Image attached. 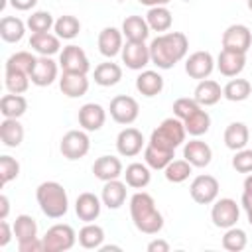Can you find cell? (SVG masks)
I'll use <instances>...</instances> for the list:
<instances>
[{
	"label": "cell",
	"instance_id": "74e56055",
	"mask_svg": "<svg viewBox=\"0 0 252 252\" xmlns=\"http://www.w3.org/2000/svg\"><path fill=\"white\" fill-rule=\"evenodd\" d=\"M14 236L18 242H28L37 238V222L32 215H18L14 220Z\"/></svg>",
	"mask_w": 252,
	"mask_h": 252
},
{
	"label": "cell",
	"instance_id": "ac0fdd59",
	"mask_svg": "<svg viewBox=\"0 0 252 252\" xmlns=\"http://www.w3.org/2000/svg\"><path fill=\"white\" fill-rule=\"evenodd\" d=\"M183 158L193 165V167H207L213 159V150L207 142L193 138L183 144Z\"/></svg>",
	"mask_w": 252,
	"mask_h": 252
},
{
	"label": "cell",
	"instance_id": "681fc988",
	"mask_svg": "<svg viewBox=\"0 0 252 252\" xmlns=\"http://www.w3.org/2000/svg\"><path fill=\"white\" fill-rule=\"evenodd\" d=\"M18 250L20 252H45V246H43V240L37 236L28 242H18Z\"/></svg>",
	"mask_w": 252,
	"mask_h": 252
},
{
	"label": "cell",
	"instance_id": "52a82bcc",
	"mask_svg": "<svg viewBox=\"0 0 252 252\" xmlns=\"http://www.w3.org/2000/svg\"><path fill=\"white\" fill-rule=\"evenodd\" d=\"M108 112H110V118L116 122V124H122V126H130L138 120L140 116V104L134 96H128V94H116L112 100H110V106H108Z\"/></svg>",
	"mask_w": 252,
	"mask_h": 252
},
{
	"label": "cell",
	"instance_id": "7a4b0ae2",
	"mask_svg": "<svg viewBox=\"0 0 252 252\" xmlns=\"http://www.w3.org/2000/svg\"><path fill=\"white\" fill-rule=\"evenodd\" d=\"M130 219L144 234H158L163 228V215L158 211L154 197L146 191H136L130 197Z\"/></svg>",
	"mask_w": 252,
	"mask_h": 252
},
{
	"label": "cell",
	"instance_id": "ba28073f",
	"mask_svg": "<svg viewBox=\"0 0 252 252\" xmlns=\"http://www.w3.org/2000/svg\"><path fill=\"white\" fill-rule=\"evenodd\" d=\"M219 189H220L219 179L215 175H209V173L197 175L189 185L191 199L197 205H213L219 197Z\"/></svg>",
	"mask_w": 252,
	"mask_h": 252
},
{
	"label": "cell",
	"instance_id": "5b68a950",
	"mask_svg": "<svg viewBox=\"0 0 252 252\" xmlns=\"http://www.w3.org/2000/svg\"><path fill=\"white\" fill-rule=\"evenodd\" d=\"M45 252H67L77 242V232L71 224L57 222L47 228V232L41 236Z\"/></svg>",
	"mask_w": 252,
	"mask_h": 252
},
{
	"label": "cell",
	"instance_id": "c3c4849f",
	"mask_svg": "<svg viewBox=\"0 0 252 252\" xmlns=\"http://www.w3.org/2000/svg\"><path fill=\"white\" fill-rule=\"evenodd\" d=\"M232 167L238 173H252V150L242 148L232 156Z\"/></svg>",
	"mask_w": 252,
	"mask_h": 252
},
{
	"label": "cell",
	"instance_id": "7dc6e473",
	"mask_svg": "<svg viewBox=\"0 0 252 252\" xmlns=\"http://www.w3.org/2000/svg\"><path fill=\"white\" fill-rule=\"evenodd\" d=\"M201 108V104L195 100V98H189V96H181V98H177L175 102H173V116H177L179 120H185V118H189L193 112H197Z\"/></svg>",
	"mask_w": 252,
	"mask_h": 252
},
{
	"label": "cell",
	"instance_id": "680465c9",
	"mask_svg": "<svg viewBox=\"0 0 252 252\" xmlns=\"http://www.w3.org/2000/svg\"><path fill=\"white\" fill-rule=\"evenodd\" d=\"M98 250H100V252H110V250H118V252H120L122 248H120V246H116V244H102Z\"/></svg>",
	"mask_w": 252,
	"mask_h": 252
},
{
	"label": "cell",
	"instance_id": "e0dca14e",
	"mask_svg": "<svg viewBox=\"0 0 252 252\" xmlns=\"http://www.w3.org/2000/svg\"><path fill=\"white\" fill-rule=\"evenodd\" d=\"M57 75H59V63H55L47 55H39L30 79L35 87H49V85L55 83Z\"/></svg>",
	"mask_w": 252,
	"mask_h": 252
},
{
	"label": "cell",
	"instance_id": "6da1fadb",
	"mask_svg": "<svg viewBox=\"0 0 252 252\" xmlns=\"http://www.w3.org/2000/svg\"><path fill=\"white\" fill-rule=\"evenodd\" d=\"M189 39L183 32H165L150 41V57L152 65L161 71L175 67L179 61L187 57Z\"/></svg>",
	"mask_w": 252,
	"mask_h": 252
},
{
	"label": "cell",
	"instance_id": "e575fe53",
	"mask_svg": "<svg viewBox=\"0 0 252 252\" xmlns=\"http://www.w3.org/2000/svg\"><path fill=\"white\" fill-rule=\"evenodd\" d=\"M26 110H28V100L22 94L10 93L0 98V112L4 118H20L26 114Z\"/></svg>",
	"mask_w": 252,
	"mask_h": 252
},
{
	"label": "cell",
	"instance_id": "ee69618b",
	"mask_svg": "<svg viewBox=\"0 0 252 252\" xmlns=\"http://www.w3.org/2000/svg\"><path fill=\"white\" fill-rule=\"evenodd\" d=\"M246 244H248V236H246V232L242 228L230 226V228L224 230V234H222V248L224 250H228V252H240V250L246 248Z\"/></svg>",
	"mask_w": 252,
	"mask_h": 252
},
{
	"label": "cell",
	"instance_id": "d6a6232c",
	"mask_svg": "<svg viewBox=\"0 0 252 252\" xmlns=\"http://www.w3.org/2000/svg\"><path fill=\"white\" fill-rule=\"evenodd\" d=\"M26 28L28 26L18 16H4L0 20V37L6 43H18V41H22Z\"/></svg>",
	"mask_w": 252,
	"mask_h": 252
},
{
	"label": "cell",
	"instance_id": "ffe728a7",
	"mask_svg": "<svg viewBox=\"0 0 252 252\" xmlns=\"http://www.w3.org/2000/svg\"><path fill=\"white\" fill-rule=\"evenodd\" d=\"M100 209H102L100 197H96L91 191L81 193L75 201V213H77L79 220H83V222H94L100 215Z\"/></svg>",
	"mask_w": 252,
	"mask_h": 252
},
{
	"label": "cell",
	"instance_id": "60d3db41",
	"mask_svg": "<svg viewBox=\"0 0 252 252\" xmlns=\"http://www.w3.org/2000/svg\"><path fill=\"white\" fill-rule=\"evenodd\" d=\"M173 154L175 152H169V150H161V148H156L152 144H148L144 148V161L150 169H165L167 163L173 159Z\"/></svg>",
	"mask_w": 252,
	"mask_h": 252
},
{
	"label": "cell",
	"instance_id": "277c9868",
	"mask_svg": "<svg viewBox=\"0 0 252 252\" xmlns=\"http://www.w3.org/2000/svg\"><path fill=\"white\" fill-rule=\"evenodd\" d=\"M185 136H187V130H185L183 120H179L177 116H171V118L161 120V124L152 132L148 144L161 148V150L175 152V148L185 144Z\"/></svg>",
	"mask_w": 252,
	"mask_h": 252
},
{
	"label": "cell",
	"instance_id": "f546056e",
	"mask_svg": "<svg viewBox=\"0 0 252 252\" xmlns=\"http://www.w3.org/2000/svg\"><path fill=\"white\" fill-rule=\"evenodd\" d=\"M122 175H124L126 185L132 187V189H144L152 181V173H150V167L146 165V161L144 163L134 161V163L126 165V169H124Z\"/></svg>",
	"mask_w": 252,
	"mask_h": 252
},
{
	"label": "cell",
	"instance_id": "8fae6325",
	"mask_svg": "<svg viewBox=\"0 0 252 252\" xmlns=\"http://www.w3.org/2000/svg\"><path fill=\"white\" fill-rule=\"evenodd\" d=\"M120 57L122 63L132 71H144L146 65L152 63L150 45H146V41H126L120 51Z\"/></svg>",
	"mask_w": 252,
	"mask_h": 252
},
{
	"label": "cell",
	"instance_id": "7c38bea8",
	"mask_svg": "<svg viewBox=\"0 0 252 252\" xmlns=\"http://www.w3.org/2000/svg\"><path fill=\"white\" fill-rule=\"evenodd\" d=\"M252 47V32L244 24H232L222 32V49L246 53Z\"/></svg>",
	"mask_w": 252,
	"mask_h": 252
},
{
	"label": "cell",
	"instance_id": "db71d44e",
	"mask_svg": "<svg viewBox=\"0 0 252 252\" xmlns=\"http://www.w3.org/2000/svg\"><path fill=\"white\" fill-rule=\"evenodd\" d=\"M240 205H242V209L246 211V219H248V222H250V226H252V195L242 193V197H240Z\"/></svg>",
	"mask_w": 252,
	"mask_h": 252
},
{
	"label": "cell",
	"instance_id": "603a6c76",
	"mask_svg": "<svg viewBox=\"0 0 252 252\" xmlns=\"http://www.w3.org/2000/svg\"><path fill=\"white\" fill-rule=\"evenodd\" d=\"M59 89L65 96L69 98H79L83 94H87L89 91V79L83 73H61L59 77Z\"/></svg>",
	"mask_w": 252,
	"mask_h": 252
},
{
	"label": "cell",
	"instance_id": "d6986e66",
	"mask_svg": "<svg viewBox=\"0 0 252 252\" xmlns=\"http://www.w3.org/2000/svg\"><path fill=\"white\" fill-rule=\"evenodd\" d=\"M246 67V53L230 51V49H220L217 57V69L224 77H238Z\"/></svg>",
	"mask_w": 252,
	"mask_h": 252
},
{
	"label": "cell",
	"instance_id": "bcb514c9",
	"mask_svg": "<svg viewBox=\"0 0 252 252\" xmlns=\"http://www.w3.org/2000/svg\"><path fill=\"white\" fill-rule=\"evenodd\" d=\"M20 175V163L12 156H0V181L2 185H8Z\"/></svg>",
	"mask_w": 252,
	"mask_h": 252
},
{
	"label": "cell",
	"instance_id": "7402d4cb",
	"mask_svg": "<svg viewBox=\"0 0 252 252\" xmlns=\"http://www.w3.org/2000/svg\"><path fill=\"white\" fill-rule=\"evenodd\" d=\"M93 173H94L96 179H100L104 183V181H110V179H118L124 173V167H122V161L116 156H100L93 163Z\"/></svg>",
	"mask_w": 252,
	"mask_h": 252
},
{
	"label": "cell",
	"instance_id": "5bb4252c",
	"mask_svg": "<svg viewBox=\"0 0 252 252\" xmlns=\"http://www.w3.org/2000/svg\"><path fill=\"white\" fill-rule=\"evenodd\" d=\"M144 148H146V140H144V134L138 128L128 126V128L118 132V136H116V152L122 158H134Z\"/></svg>",
	"mask_w": 252,
	"mask_h": 252
},
{
	"label": "cell",
	"instance_id": "11a10c76",
	"mask_svg": "<svg viewBox=\"0 0 252 252\" xmlns=\"http://www.w3.org/2000/svg\"><path fill=\"white\" fill-rule=\"evenodd\" d=\"M8 213H10V199L6 195H0V220L8 219Z\"/></svg>",
	"mask_w": 252,
	"mask_h": 252
},
{
	"label": "cell",
	"instance_id": "4316f807",
	"mask_svg": "<svg viewBox=\"0 0 252 252\" xmlns=\"http://www.w3.org/2000/svg\"><path fill=\"white\" fill-rule=\"evenodd\" d=\"M122 35L126 37V41H146L150 35V26L146 22V18L142 16H126L122 22Z\"/></svg>",
	"mask_w": 252,
	"mask_h": 252
},
{
	"label": "cell",
	"instance_id": "9a60e30c",
	"mask_svg": "<svg viewBox=\"0 0 252 252\" xmlns=\"http://www.w3.org/2000/svg\"><path fill=\"white\" fill-rule=\"evenodd\" d=\"M96 45H98L100 55H104V57H108V59L120 55V51H122V47H124V35H122V30L112 28V26L102 28L100 33H98Z\"/></svg>",
	"mask_w": 252,
	"mask_h": 252
},
{
	"label": "cell",
	"instance_id": "8992f818",
	"mask_svg": "<svg viewBox=\"0 0 252 252\" xmlns=\"http://www.w3.org/2000/svg\"><path fill=\"white\" fill-rule=\"evenodd\" d=\"M91 150V138L87 134V130H69L63 134L61 142H59V152L65 159L69 161H77L81 158H85Z\"/></svg>",
	"mask_w": 252,
	"mask_h": 252
},
{
	"label": "cell",
	"instance_id": "b9f144b4",
	"mask_svg": "<svg viewBox=\"0 0 252 252\" xmlns=\"http://www.w3.org/2000/svg\"><path fill=\"white\" fill-rule=\"evenodd\" d=\"M193 173V165L183 158V159H171L167 163V167L163 169V175L169 183H183L189 179V175Z\"/></svg>",
	"mask_w": 252,
	"mask_h": 252
},
{
	"label": "cell",
	"instance_id": "484cf974",
	"mask_svg": "<svg viewBox=\"0 0 252 252\" xmlns=\"http://www.w3.org/2000/svg\"><path fill=\"white\" fill-rule=\"evenodd\" d=\"M30 47L37 55H47L53 57L55 53H61V37H57L51 32L45 33H32L30 37Z\"/></svg>",
	"mask_w": 252,
	"mask_h": 252
},
{
	"label": "cell",
	"instance_id": "f5cc1de1",
	"mask_svg": "<svg viewBox=\"0 0 252 252\" xmlns=\"http://www.w3.org/2000/svg\"><path fill=\"white\" fill-rule=\"evenodd\" d=\"M148 252H169V242L163 238H154L148 244Z\"/></svg>",
	"mask_w": 252,
	"mask_h": 252
},
{
	"label": "cell",
	"instance_id": "9c48e42d",
	"mask_svg": "<svg viewBox=\"0 0 252 252\" xmlns=\"http://www.w3.org/2000/svg\"><path fill=\"white\" fill-rule=\"evenodd\" d=\"M240 219V207L236 205L234 199L230 197H222V199H217L213 203V209H211V220L217 228H230V226H236Z\"/></svg>",
	"mask_w": 252,
	"mask_h": 252
},
{
	"label": "cell",
	"instance_id": "f6af8a7d",
	"mask_svg": "<svg viewBox=\"0 0 252 252\" xmlns=\"http://www.w3.org/2000/svg\"><path fill=\"white\" fill-rule=\"evenodd\" d=\"M30 75L28 73H22V71H4V85L8 89V93H14V94H24L28 89H30Z\"/></svg>",
	"mask_w": 252,
	"mask_h": 252
},
{
	"label": "cell",
	"instance_id": "44dd1931",
	"mask_svg": "<svg viewBox=\"0 0 252 252\" xmlns=\"http://www.w3.org/2000/svg\"><path fill=\"white\" fill-rule=\"evenodd\" d=\"M100 201L106 209H112V211L120 209L126 203V181H120V179L104 181L100 191Z\"/></svg>",
	"mask_w": 252,
	"mask_h": 252
},
{
	"label": "cell",
	"instance_id": "4dcf8cb0",
	"mask_svg": "<svg viewBox=\"0 0 252 252\" xmlns=\"http://www.w3.org/2000/svg\"><path fill=\"white\" fill-rule=\"evenodd\" d=\"M0 140L6 148H18L24 142V126L18 118H4L0 122Z\"/></svg>",
	"mask_w": 252,
	"mask_h": 252
},
{
	"label": "cell",
	"instance_id": "30bf717a",
	"mask_svg": "<svg viewBox=\"0 0 252 252\" xmlns=\"http://www.w3.org/2000/svg\"><path fill=\"white\" fill-rule=\"evenodd\" d=\"M59 67L65 73H83V75H87L91 71V63H89V57H87L85 49L75 45V43H69L61 49Z\"/></svg>",
	"mask_w": 252,
	"mask_h": 252
},
{
	"label": "cell",
	"instance_id": "1f68e13d",
	"mask_svg": "<svg viewBox=\"0 0 252 252\" xmlns=\"http://www.w3.org/2000/svg\"><path fill=\"white\" fill-rule=\"evenodd\" d=\"M77 240L85 250H98L104 242V228L94 222H85V226L77 234Z\"/></svg>",
	"mask_w": 252,
	"mask_h": 252
},
{
	"label": "cell",
	"instance_id": "7bdbcfd3",
	"mask_svg": "<svg viewBox=\"0 0 252 252\" xmlns=\"http://www.w3.org/2000/svg\"><path fill=\"white\" fill-rule=\"evenodd\" d=\"M26 26H28V30L32 33H45V32H49L55 26V20H53L51 12L35 10V12H32V16H28Z\"/></svg>",
	"mask_w": 252,
	"mask_h": 252
},
{
	"label": "cell",
	"instance_id": "9f6ffc18",
	"mask_svg": "<svg viewBox=\"0 0 252 252\" xmlns=\"http://www.w3.org/2000/svg\"><path fill=\"white\" fill-rule=\"evenodd\" d=\"M138 2L148 6V8H154V6H167L171 0H138Z\"/></svg>",
	"mask_w": 252,
	"mask_h": 252
},
{
	"label": "cell",
	"instance_id": "3957f363",
	"mask_svg": "<svg viewBox=\"0 0 252 252\" xmlns=\"http://www.w3.org/2000/svg\"><path fill=\"white\" fill-rule=\"evenodd\" d=\"M35 199L41 213L47 219H61L69 211V197L61 183L57 181H43L35 189Z\"/></svg>",
	"mask_w": 252,
	"mask_h": 252
},
{
	"label": "cell",
	"instance_id": "f907efd6",
	"mask_svg": "<svg viewBox=\"0 0 252 252\" xmlns=\"http://www.w3.org/2000/svg\"><path fill=\"white\" fill-rule=\"evenodd\" d=\"M12 236H14V226H10L6 219L0 220V248L8 246V242L12 240Z\"/></svg>",
	"mask_w": 252,
	"mask_h": 252
},
{
	"label": "cell",
	"instance_id": "cb8c5ba5",
	"mask_svg": "<svg viewBox=\"0 0 252 252\" xmlns=\"http://www.w3.org/2000/svg\"><path fill=\"white\" fill-rule=\"evenodd\" d=\"M136 91L142 94V96H158L161 91H163V77L158 73V71H152V69H144L140 71V75L136 77Z\"/></svg>",
	"mask_w": 252,
	"mask_h": 252
},
{
	"label": "cell",
	"instance_id": "91938a15",
	"mask_svg": "<svg viewBox=\"0 0 252 252\" xmlns=\"http://www.w3.org/2000/svg\"><path fill=\"white\" fill-rule=\"evenodd\" d=\"M246 4H248V10L252 12V0H246Z\"/></svg>",
	"mask_w": 252,
	"mask_h": 252
},
{
	"label": "cell",
	"instance_id": "83f0119b",
	"mask_svg": "<svg viewBox=\"0 0 252 252\" xmlns=\"http://www.w3.org/2000/svg\"><path fill=\"white\" fill-rule=\"evenodd\" d=\"M224 146L232 152H238L242 148L248 146V140H250V132H248V126L244 122H230L226 128H224Z\"/></svg>",
	"mask_w": 252,
	"mask_h": 252
},
{
	"label": "cell",
	"instance_id": "d4e9b609",
	"mask_svg": "<svg viewBox=\"0 0 252 252\" xmlns=\"http://www.w3.org/2000/svg\"><path fill=\"white\" fill-rule=\"evenodd\" d=\"M193 98L201 106H215L222 98V87L213 79H203L197 83L193 91Z\"/></svg>",
	"mask_w": 252,
	"mask_h": 252
},
{
	"label": "cell",
	"instance_id": "ab89813d",
	"mask_svg": "<svg viewBox=\"0 0 252 252\" xmlns=\"http://www.w3.org/2000/svg\"><path fill=\"white\" fill-rule=\"evenodd\" d=\"M53 32H55L57 37H61V39H65V41H71V39H75V37L79 35V32H81V22H79L75 16H71V14L59 16V18L55 20Z\"/></svg>",
	"mask_w": 252,
	"mask_h": 252
},
{
	"label": "cell",
	"instance_id": "816d5d0a",
	"mask_svg": "<svg viewBox=\"0 0 252 252\" xmlns=\"http://www.w3.org/2000/svg\"><path fill=\"white\" fill-rule=\"evenodd\" d=\"M8 2L18 12H28V10L35 8V4H37V0H8Z\"/></svg>",
	"mask_w": 252,
	"mask_h": 252
},
{
	"label": "cell",
	"instance_id": "2e32d148",
	"mask_svg": "<svg viewBox=\"0 0 252 252\" xmlns=\"http://www.w3.org/2000/svg\"><path fill=\"white\" fill-rule=\"evenodd\" d=\"M77 120H79V126L87 132H96L104 126L106 122V110L98 104V102H87L79 108V114H77Z\"/></svg>",
	"mask_w": 252,
	"mask_h": 252
},
{
	"label": "cell",
	"instance_id": "8d00e7d4",
	"mask_svg": "<svg viewBox=\"0 0 252 252\" xmlns=\"http://www.w3.org/2000/svg\"><path fill=\"white\" fill-rule=\"evenodd\" d=\"M35 63H37V57L32 51H16L6 59L4 71H22V73L32 75Z\"/></svg>",
	"mask_w": 252,
	"mask_h": 252
},
{
	"label": "cell",
	"instance_id": "d590c367",
	"mask_svg": "<svg viewBox=\"0 0 252 252\" xmlns=\"http://www.w3.org/2000/svg\"><path fill=\"white\" fill-rule=\"evenodd\" d=\"M252 94V85L248 79H230L222 87V96L230 102H242Z\"/></svg>",
	"mask_w": 252,
	"mask_h": 252
},
{
	"label": "cell",
	"instance_id": "94428289",
	"mask_svg": "<svg viewBox=\"0 0 252 252\" xmlns=\"http://www.w3.org/2000/svg\"><path fill=\"white\" fill-rule=\"evenodd\" d=\"M181 2H193V0H181Z\"/></svg>",
	"mask_w": 252,
	"mask_h": 252
},
{
	"label": "cell",
	"instance_id": "f35d334b",
	"mask_svg": "<svg viewBox=\"0 0 252 252\" xmlns=\"http://www.w3.org/2000/svg\"><path fill=\"white\" fill-rule=\"evenodd\" d=\"M183 124H185V130H187L189 136L199 138V136H203V134L209 132V128H211V116H209V112L203 110V106H201L197 112H193L189 118H185Z\"/></svg>",
	"mask_w": 252,
	"mask_h": 252
},
{
	"label": "cell",
	"instance_id": "6f0895ef",
	"mask_svg": "<svg viewBox=\"0 0 252 252\" xmlns=\"http://www.w3.org/2000/svg\"><path fill=\"white\" fill-rule=\"evenodd\" d=\"M242 193L252 195V173L246 175V179H244V183H242Z\"/></svg>",
	"mask_w": 252,
	"mask_h": 252
},
{
	"label": "cell",
	"instance_id": "6125c7cd",
	"mask_svg": "<svg viewBox=\"0 0 252 252\" xmlns=\"http://www.w3.org/2000/svg\"><path fill=\"white\" fill-rule=\"evenodd\" d=\"M118 2H126V0H118Z\"/></svg>",
	"mask_w": 252,
	"mask_h": 252
},
{
	"label": "cell",
	"instance_id": "836d02e7",
	"mask_svg": "<svg viewBox=\"0 0 252 252\" xmlns=\"http://www.w3.org/2000/svg\"><path fill=\"white\" fill-rule=\"evenodd\" d=\"M146 22H148V26H150L152 32L165 33L171 28V24H173V14L169 12L167 6H154V8L148 10Z\"/></svg>",
	"mask_w": 252,
	"mask_h": 252
},
{
	"label": "cell",
	"instance_id": "f1b7e54d",
	"mask_svg": "<svg viewBox=\"0 0 252 252\" xmlns=\"http://www.w3.org/2000/svg\"><path fill=\"white\" fill-rule=\"evenodd\" d=\"M93 79L98 87H114L122 79V67L118 63H112V61H102L94 67Z\"/></svg>",
	"mask_w": 252,
	"mask_h": 252
},
{
	"label": "cell",
	"instance_id": "4fadbf2b",
	"mask_svg": "<svg viewBox=\"0 0 252 252\" xmlns=\"http://www.w3.org/2000/svg\"><path fill=\"white\" fill-rule=\"evenodd\" d=\"M215 67H217V61L209 51H193L189 57H185V73L191 79H197V81L209 79Z\"/></svg>",
	"mask_w": 252,
	"mask_h": 252
}]
</instances>
